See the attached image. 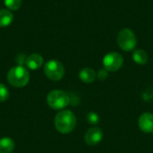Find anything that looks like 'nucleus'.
<instances>
[{
    "label": "nucleus",
    "instance_id": "nucleus-1",
    "mask_svg": "<svg viewBox=\"0 0 153 153\" xmlns=\"http://www.w3.org/2000/svg\"><path fill=\"white\" fill-rule=\"evenodd\" d=\"M76 126V117L70 110H62L55 117L56 129L61 134L71 133Z\"/></svg>",
    "mask_w": 153,
    "mask_h": 153
},
{
    "label": "nucleus",
    "instance_id": "nucleus-2",
    "mask_svg": "<svg viewBox=\"0 0 153 153\" xmlns=\"http://www.w3.org/2000/svg\"><path fill=\"white\" fill-rule=\"evenodd\" d=\"M7 80L9 83L14 87H23L28 83L30 80V74L25 67L18 65L13 67L8 72Z\"/></svg>",
    "mask_w": 153,
    "mask_h": 153
},
{
    "label": "nucleus",
    "instance_id": "nucleus-3",
    "mask_svg": "<svg viewBox=\"0 0 153 153\" xmlns=\"http://www.w3.org/2000/svg\"><path fill=\"white\" fill-rule=\"evenodd\" d=\"M70 99L66 92L59 90L52 91L47 97V102L53 109H63L69 104Z\"/></svg>",
    "mask_w": 153,
    "mask_h": 153
},
{
    "label": "nucleus",
    "instance_id": "nucleus-4",
    "mask_svg": "<svg viewBox=\"0 0 153 153\" xmlns=\"http://www.w3.org/2000/svg\"><path fill=\"white\" fill-rule=\"evenodd\" d=\"M117 44L124 51L133 50L137 44L136 37L130 29H123L117 35Z\"/></svg>",
    "mask_w": 153,
    "mask_h": 153
},
{
    "label": "nucleus",
    "instance_id": "nucleus-5",
    "mask_svg": "<svg viewBox=\"0 0 153 153\" xmlns=\"http://www.w3.org/2000/svg\"><path fill=\"white\" fill-rule=\"evenodd\" d=\"M44 72L50 80L59 81L65 74V68L59 61L50 60L46 63L44 66Z\"/></svg>",
    "mask_w": 153,
    "mask_h": 153
},
{
    "label": "nucleus",
    "instance_id": "nucleus-6",
    "mask_svg": "<svg viewBox=\"0 0 153 153\" xmlns=\"http://www.w3.org/2000/svg\"><path fill=\"white\" fill-rule=\"evenodd\" d=\"M124 64V58L121 54L117 52H111L107 54L103 58L104 68L109 72H116L119 70Z\"/></svg>",
    "mask_w": 153,
    "mask_h": 153
},
{
    "label": "nucleus",
    "instance_id": "nucleus-7",
    "mask_svg": "<svg viewBox=\"0 0 153 153\" xmlns=\"http://www.w3.org/2000/svg\"><path fill=\"white\" fill-rule=\"evenodd\" d=\"M103 138V133L100 128L95 126L90 128L85 134V142L89 146H95L99 144Z\"/></svg>",
    "mask_w": 153,
    "mask_h": 153
},
{
    "label": "nucleus",
    "instance_id": "nucleus-8",
    "mask_svg": "<svg viewBox=\"0 0 153 153\" xmlns=\"http://www.w3.org/2000/svg\"><path fill=\"white\" fill-rule=\"evenodd\" d=\"M138 126L142 132L145 134L153 133V115L151 113H143L138 120Z\"/></svg>",
    "mask_w": 153,
    "mask_h": 153
},
{
    "label": "nucleus",
    "instance_id": "nucleus-9",
    "mask_svg": "<svg viewBox=\"0 0 153 153\" xmlns=\"http://www.w3.org/2000/svg\"><path fill=\"white\" fill-rule=\"evenodd\" d=\"M25 64L27 67L31 70L39 69L43 64V57L39 54H31L27 57Z\"/></svg>",
    "mask_w": 153,
    "mask_h": 153
},
{
    "label": "nucleus",
    "instance_id": "nucleus-10",
    "mask_svg": "<svg viewBox=\"0 0 153 153\" xmlns=\"http://www.w3.org/2000/svg\"><path fill=\"white\" fill-rule=\"evenodd\" d=\"M79 78L85 83H91L96 79V73L93 69L86 67L79 73Z\"/></svg>",
    "mask_w": 153,
    "mask_h": 153
},
{
    "label": "nucleus",
    "instance_id": "nucleus-11",
    "mask_svg": "<svg viewBox=\"0 0 153 153\" xmlns=\"http://www.w3.org/2000/svg\"><path fill=\"white\" fill-rule=\"evenodd\" d=\"M14 149V143L9 137H4L0 140V153H11Z\"/></svg>",
    "mask_w": 153,
    "mask_h": 153
},
{
    "label": "nucleus",
    "instance_id": "nucleus-12",
    "mask_svg": "<svg viewBox=\"0 0 153 153\" xmlns=\"http://www.w3.org/2000/svg\"><path fill=\"white\" fill-rule=\"evenodd\" d=\"M13 19V13L6 9L0 10V27L8 26Z\"/></svg>",
    "mask_w": 153,
    "mask_h": 153
},
{
    "label": "nucleus",
    "instance_id": "nucleus-13",
    "mask_svg": "<svg viewBox=\"0 0 153 153\" xmlns=\"http://www.w3.org/2000/svg\"><path fill=\"white\" fill-rule=\"evenodd\" d=\"M133 59L138 65H144L148 61V55L143 49H136L133 53Z\"/></svg>",
    "mask_w": 153,
    "mask_h": 153
},
{
    "label": "nucleus",
    "instance_id": "nucleus-14",
    "mask_svg": "<svg viewBox=\"0 0 153 153\" xmlns=\"http://www.w3.org/2000/svg\"><path fill=\"white\" fill-rule=\"evenodd\" d=\"M22 0H4V4L10 10H17L20 8Z\"/></svg>",
    "mask_w": 153,
    "mask_h": 153
},
{
    "label": "nucleus",
    "instance_id": "nucleus-15",
    "mask_svg": "<svg viewBox=\"0 0 153 153\" xmlns=\"http://www.w3.org/2000/svg\"><path fill=\"white\" fill-rule=\"evenodd\" d=\"M9 98V91L8 89L2 83H0V101H5Z\"/></svg>",
    "mask_w": 153,
    "mask_h": 153
},
{
    "label": "nucleus",
    "instance_id": "nucleus-16",
    "mask_svg": "<svg viewBox=\"0 0 153 153\" xmlns=\"http://www.w3.org/2000/svg\"><path fill=\"white\" fill-rule=\"evenodd\" d=\"M87 121L91 125H97L100 121V117H99L98 114H96L94 112H91L87 115Z\"/></svg>",
    "mask_w": 153,
    "mask_h": 153
},
{
    "label": "nucleus",
    "instance_id": "nucleus-17",
    "mask_svg": "<svg viewBox=\"0 0 153 153\" xmlns=\"http://www.w3.org/2000/svg\"><path fill=\"white\" fill-rule=\"evenodd\" d=\"M98 77L100 80H105L108 76V71L106 70L105 68L104 69H100L98 73Z\"/></svg>",
    "mask_w": 153,
    "mask_h": 153
}]
</instances>
